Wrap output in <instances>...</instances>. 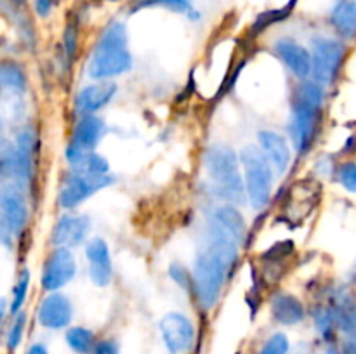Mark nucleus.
Wrapping results in <instances>:
<instances>
[{"instance_id":"4","label":"nucleus","mask_w":356,"mask_h":354,"mask_svg":"<svg viewBox=\"0 0 356 354\" xmlns=\"http://www.w3.org/2000/svg\"><path fill=\"white\" fill-rule=\"evenodd\" d=\"M209 248L225 257L226 262L233 267L238 259V250L245 239V221L238 208L233 205H222L214 210L209 219Z\"/></svg>"},{"instance_id":"19","label":"nucleus","mask_w":356,"mask_h":354,"mask_svg":"<svg viewBox=\"0 0 356 354\" xmlns=\"http://www.w3.org/2000/svg\"><path fill=\"white\" fill-rule=\"evenodd\" d=\"M104 132H106V124L99 117H96V115H82V118L76 121L73 139L70 144L83 149V151H94L101 142V139L104 137Z\"/></svg>"},{"instance_id":"18","label":"nucleus","mask_w":356,"mask_h":354,"mask_svg":"<svg viewBox=\"0 0 356 354\" xmlns=\"http://www.w3.org/2000/svg\"><path fill=\"white\" fill-rule=\"evenodd\" d=\"M259 148L270 160L271 167L277 174H284L291 165L292 151L287 139L282 134L273 130H261L259 132Z\"/></svg>"},{"instance_id":"13","label":"nucleus","mask_w":356,"mask_h":354,"mask_svg":"<svg viewBox=\"0 0 356 354\" xmlns=\"http://www.w3.org/2000/svg\"><path fill=\"white\" fill-rule=\"evenodd\" d=\"M73 318V305L66 295L52 292L42 298L37 311L38 325L47 330L68 328Z\"/></svg>"},{"instance_id":"37","label":"nucleus","mask_w":356,"mask_h":354,"mask_svg":"<svg viewBox=\"0 0 356 354\" xmlns=\"http://www.w3.org/2000/svg\"><path fill=\"white\" fill-rule=\"evenodd\" d=\"M26 354H49V349H47V346H45V344L35 342V344H31L30 347H28Z\"/></svg>"},{"instance_id":"2","label":"nucleus","mask_w":356,"mask_h":354,"mask_svg":"<svg viewBox=\"0 0 356 354\" xmlns=\"http://www.w3.org/2000/svg\"><path fill=\"white\" fill-rule=\"evenodd\" d=\"M37 134L31 127H23L16 132L13 142L0 148V183H10L26 189L33 180Z\"/></svg>"},{"instance_id":"9","label":"nucleus","mask_w":356,"mask_h":354,"mask_svg":"<svg viewBox=\"0 0 356 354\" xmlns=\"http://www.w3.org/2000/svg\"><path fill=\"white\" fill-rule=\"evenodd\" d=\"M115 183V177L110 174H87V172H72L66 176L59 191V207L65 210L79 207L82 201L96 194L97 191L111 186Z\"/></svg>"},{"instance_id":"21","label":"nucleus","mask_w":356,"mask_h":354,"mask_svg":"<svg viewBox=\"0 0 356 354\" xmlns=\"http://www.w3.org/2000/svg\"><path fill=\"white\" fill-rule=\"evenodd\" d=\"M329 23L341 40H355L356 0H337L329 12Z\"/></svg>"},{"instance_id":"10","label":"nucleus","mask_w":356,"mask_h":354,"mask_svg":"<svg viewBox=\"0 0 356 354\" xmlns=\"http://www.w3.org/2000/svg\"><path fill=\"white\" fill-rule=\"evenodd\" d=\"M320 110H322V106H316V104L306 103V101L294 97L289 132H291L292 144H294L296 151L299 155L308 153L312 144L315 142L320 125Z\"/></svg>"},{"instance_id":"23","label":"nucleus","mask_w":356,"mask_h":354,"mask_svg":"<svg viewBox=\"0 0 356 354\" xmlns=\"http://www.w3.org/2000/svg\"><path fill=\"white\" fill-rule=\"evenodd\" d=\"M336 318L337 328L343 333L356 339V301L351 295H339L330 305Z\"/></svg>"},{"instance_id":"14","label":"nucleus","mask_w":356,"mask_h":354,"mask_svg":"<svg viewBox=\"0 0 356 354\" xmlns=\"http://www.w3.org/2000/svg\"><path fill=\"white\" fill-rule=\"evenodd\" d=\"M90 231V221L87 215L66 214L58 219L52 228L51 242L56 248H75Z\"/></svg>"},{"instance_id":"12","label":"nucleus","mask_w":356,"mask_h":354,"mask_svg":"<svg viewBox=\"0 0 356 354\" xmlns=\"http://www.w3.org/2000/svg\"><path fill=\"white\" fill-rule=\"evenodd\" d=\"M76 262L70 248H54L42 267L40 283L47 294L61 290L75 278Z\"/></svg>"},{"instance_id":"25","label":"nucleus","mask_w":356,"mask_h":354,"mask_svg":"<svg viewBox=\"0 0 356 354\" xmlns=\"http://www.w3.org/2000/svg\"><path fill=\"white\" fill-rule=\"evenodd\" d=\"M65 340L75 354H92L97 342L92 330L86 328V326H72V328H68Z\"/></svg>"},{"instance_id":"38","label":"nucleus","mask_w":356,"mask_h":354,"mask_svg":"<svg viewBox=\"0 0 356 354\" xmlns=\"http://www.w3.org/2000/svg\"><path fill=\"white\" fill-rule=\"evenodd\" d=\"M6 142V121H3L2 115H0V148H2Z\"/></svg>"},{"instance_id":"31","label":"nucleus","mask_w":356,"mask_h":354,"mask_svg":"<svg viewBox=\"0 0 356 354\" xmlns=\"http://www.w3.org/2000/svg\"><path fill=\"white\" fill-rule=\"evenodd\" d=\"M291 353V342L287 335L282 332L273 333L266 339V342L261 346V349L256 354H289Z\"/></svg>"},{"instance_id":"35","label":"nucleus","mask_w":356,"mask_h":354,"mask_svg":"<svg viewBox=\"0 0 356 354\" xmlns=\"http://www.w3.org/2000/svg\"><path fill=\"white\" fill-rule=\"evenodd\" d=\"M92 354H120V346H118L117 340L113 339L97 340Z\"/></svg>"},{"instance_id":"28","label":"nucleus","mask_w":356,"mask_h":354,"mask_svg":"<svg viewBox=\"0 0 356 354\" xmlns=\"http://www.w3.org/2000/svg\"><path fill=\"white\" fill-rule=\"evenodd\" d=\"M30 281L31 274L28 269H21L19 274H17V280L13 287V297L9 301V309L10 316L17 314L19 311H23V305L26 302L28 292H30Z\"/></svg>"},{"instance_id":"16","label":"nucleus","mask_w":356,"mask_h":354,"mask_svg":"<svg viewBox=\"0 0 356 354\" xmlns=\"http://www.w3.org/2000/svg\"><path fill=\"white\" fill-rule=\"evenodd\" d=\"M86 255L89 260V276L96 287H108L113 278L110 248L103 238H92L86 246Z\"/></svg>"},{"instance_id":"26","label":"nucleus","mask_w":356,"mask_h":354,"mask_svg":"<svg viewBox=\"0 0 356 354\" xmlns=\"http://www.w3.org/2000/svg\"><path fill=\"white\" fill-rule=\"evenodd\" d=\"M153 7L167 9L176 14H184V16H188L195 9L193 0H134L131 6V14L139 12L143 9H153Z\"/></svg>"},{"instance_id":"7","label":"nucleus","mask_w":356,"mask_h":354,"mask_svg":"<svg viewBox=\"0 0 356 354\" xmlns=\"http://www.w3.org/2000/svg\"><path fill=\"white\" fill-rule=\"evenodd\" d=\"M30 217L23 187L0 183V243L10 245L24 231Z\"/></svg>"},{"instance_id":"33","label":"nucleus","mask_w":356,"mask_h":354,"mask_svg":"<svg viewBox=\"0 0 356 354\" xmlns=\"http://www.w3.org/2000/svg\"><path fill=\"white\" fill-rule=\"evenodd\" d=\"M58 3V0H30L31 12H33L38 19H47V17H51V14L54 12Z\"/></svg>"},{"instance_id":"29","label":"nucleus","mask_w":356,"mask_h":354,"mask_svg":"<svg viewBox=\"0 0 356 354\" xmlns=\"http://www.w3.org/2000/svg\"><path fill=\"white\" fill-rule=\"evenodd\" d=\"M76 45H79V23L72 17L66 21L65 31H63V54H65L68 65H72L75 59Z\"/></svg>"},{"instance_id":"27","label":"nucleus","mask_w":356,"mask_h":354,"mask_svg":"<svg viewBox=\"0 0 356 354\" xmlns=\"http://www.w3.org/2000/svg\"><path fill=\"white\" fill-rule=\"evenodd\" d=\"M26 323L28 316L24 311H19L17 314L13 316V319H10L6 333V347L9 353H16V351L19 349L21 342H23L24 332H26Z\"/></svg>"},{"instance_id":"15","label":"nucleus","mask_w":356,"mask_h":354,"mask_svg":"<svg viewBox=\"0 0 356 354\" xmlns=\"http://www.w3.org/2000/svg\"><path fill=\"white\" fill-rule=\"evenodd\" d=\"M275 54L299 80L312 76V51L299 44L294 38L284 37L275 42Z\"/></svg>"},{"instance_id":"22","label":"nucleus","mask_w":356,"mask_h":354,"mask_svg":"<svg viewBox=\"0 0 356 354\" xmlns=\"http://www.w3.org/2000/svg\"><path fill=\"white\" fill-rule=\"evenodd\" d=\"M66 160L75 172L108 174V170H110V165H108L104 156L97 155L96 151H83L73 144L66 146Z\"/></svg>"},{"instance_id":"24","label":"nucleus","mask_w":356,"mask_h":354,"mask_svg":"<svg viewBox=\"0 0 356 354\" xmlns=\"http://www.w3.org/2000/svg\"><path fill=\"white\" fill-rule=\"evenodd\" d=\"M0 87L14 92H24L28 87V76L23 66L13 59L0 61Z\"/></svg>"},{"instance_id":"17","label":"nucleus","mask_w":356,"mask_h":354,"mask_svg":"<svg viewBox=\"0 0 356 354\" xmlns=\"http://www.w3.org/2000/svg\"><path fill=\"white\" fill-rule=\"evenodd\" d=\"M117 94V83L113 82H97L83 87L76 94L75 106L76 111L82 115H94L96 111L103 110L106 104L111 103V99Z\"/></svg>"},{"instance_id":"39","label":"nucleus","mask_w":356,"mask_h":354,"mask_svg":"<svg viewBox=\"0 0 356 354\" xmlns=\"http://www.w3.org/2000/svg\"><path fill=\"white\" fill-rule=\"evenodd\" d=\"M10 3H13L14 7H17V9H26V6L30 3V0H9Z\"/></svg>"},{"instance_id":"11","label":"nucleus","mask_w":356,"mask_h":354,"mask_svg":"<svg viewBox=\"0 0 356 354\" xmlns=\"http://www.w3.org/2000/svg\"><path fill=\"white\" fill-rule=\"evenodd\" d=\"M159 330L169 354H186L193 347L195 326L188 316L181 312H169L160 319Z\"/></svg>"},{"instance_id":"3","label":"nucleus","mask_w":356,"mask_h":354,"mask_svg":"<svg viewBox=\"0 0 356 354\" xmlns=\"http://www.w3.org/2000/svg\"><path fill=\"white\" fill-rule=\"evenodd\" d=\"M205 169L219 196L228 200L232 205L245 203V183L240 174L238 156L235 149L225 144L211 146L205 153Z\"/></svg>"},{"instance_id":"20","label":"nucleus","mask_w":356,"mask_h":354,"mask_svg":"<svg viewBox=\"0 0 356 354\" xmlns=\"http://www.w3.org/2000/svg\"><path fill=\"white\" fill-rule=\"evenodd\" d=\"M270 307L275 321L284 326L299 325L306 316V309L302 305V302L296 295L285 294V292L273 295V298L270 302Z\"/></svg>"},{"instance_id":"8","label":"nucleus","mask_w":356,"mask_h":354,"mask_svg":"<svg viewBox=\"0 0 356 354\" xmlns=\"http://www.w3.org/2000/svg\"><path fill=\"white\" fill-rule=\"evenodd\" d=\"M348 49L344 40L332 37H316L312 45V80L322 87L336 82Z\"/></svg>"},{"instance_id":"34","label":"nucleus","mask_w":356,"mask_h":354,"mask_svg":"<svg viewBox=\"0 0 356 354\" xmlns=\"http://www.w3.org/2000/svg\"><path fill=\"white\" fill-rule=\"evenodd\" d=\"M169 274L170 278H172L181 288H183V290H190L191 285H193V276L188 274V271L184 269L181 264H172V266L169 267Z\"/></svg>"},{"instance_id":"1","label":"nucleus","mask_w":356,"mask_h":354,"mask_svg":"<svg viewBox=\"0 0 356 354\" xmlns=\"http://www.w3.org/2000/svg\"><path fill=\"white\" fill-rule=\"evenodd\" d=\"M132 68L127 28L122 21H111L101 31L90 54L87 71L94 80H106L127 73Z\"/></svg>"},{"instance_id":"32","label":"nucleus","mask_w":356,"mask_h":354,"mask_svg":"<svg viewBox=\"0 0 356 354\" xmlns=\"http://www.w3.org/2000/svg\"><path fill=\"white\" fill-rule=\"evenodd\" d=\"M336 179L350 193H356V162H343L336 170Z\"/></svg>"},{"instance_id":"36","label":"nucleus","mask_w":356,"mask_h":354,"mask_svg":"<svg viewBox=\"0 0 356 354\" xmlns=\"http://www.w3.org/2000/svg\"><path fill=\"white\" fill-rule=\"evenodd\" d=\"M10 314L9 301L6 297H0V339L3 335V328H6V319Z\"/></svg>"},{"instance_id":"6","label":"nucleus","mask_w":356,"mask_h":354,"mask_svg":"<svg viewBox=\"0 0 356 354\" xmlns=\"http://www.w3.org/2000/svg\"><path fill=\"white\" fill-rule=\"evenodd\" d=\"M243 167V183H245L247 200L252 208L263 210L271 200L273 189V167L270 160L257 146H245L240 153Z\"/></svg>"},{"instance_id":"5","label":"nucleus","mask_w":356,"mask_h":354,"mask_svg":"<svg viewBox=\"0 0 356 354\" xmlns=\"http://www.w3.org/2000/svg\"><path fill=\"white\" fill-rule=\"evenodd\" d=\"M229 269L232 266L226 262L225 257L209 246H205L197 255L193 269V292L204 311H211L218 304Z\"/></svg>"},{"instance_id":"30","label":"nucleus","mask_w":356,"mask_h":354,"mask_svg":"<svg viewBox=\"0 0 356 354\" xmlns=\"http://www.w3.org/2000/svg\"><path fill=\"white\" fill-rule=\"evenodd\" d=\"M313 319H315L316 332H318L320 335H322L325 340L332 339L334 330L337 328L336 318H334L332 309L320 305V307L315 309V316H313Z\"/></svg>"},{"instance_id":"40","label":"nucleus","mask_w":356,"mask_h":354,"mask_svg":"<svg viewBox=\"0 0 356 354\" xmlns=\"http://www.w3.org/2000/svg\"><path fill=\"white\" fill-rule=\"evenodd\" d=\"M322 354H343V353H341V349H334V347H330V349H327L325 353Z\"/></svg>"}]
</instances>
